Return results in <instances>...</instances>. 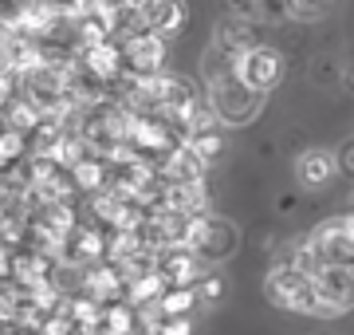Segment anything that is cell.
<instances>
[{"mask_svg":"<svg viewBox=\"0 0 354 335\" xmlns=\"http://www.w3.org/2000/svg\"><path fill=\"white\" fill-rule=\"evenodd\" d=\"M295 264L311 276L319 269H354V213L323 221L304 245H295Z\"/></svg>","mask_w":354,"mask_h":335,"instance_id":"6da1fadb","label":"cell"},{"mask_svg":"<svg viewBox=\"0 0 354 335\" xmlns=\"http://www.w3.org/2000/svg\"><path fill=\"white\" fill-rule=\"evenodd\" d=\"M205 99L216 111V118L225 127H248L260 111H264V91L248 87L236 71H228L221 79H209L205 83Z\"/></svg>","mask_w":354,"mask_h":335,"instance_id":"7a4b0ae2","label":"cell"},{"mask_svg":"<svg viewBox=\"0 0 354 335\" xmlns=\"http://www.w3.org/2000/svg\"><path fill=\"white\" fill-rule=\"evenodd\" d=\"M181 248H193L201 260L221 264V260H228L236 248H241V229H236V221H228V217L197 213V217H189L185 245H181Z\"/></svg>","mask_w":354,"mask_h":335,"instance_id":"3957f363","label":"cell"},{"mask_svg":"<svg viewBox=\"0 0 354 335\" xmlns=\"http://www.w3.org/2000/svg\"><path fill=\"white\" fill-rule=\"evenodd\" d=\"M264 292L276 308L315 316V276L307 269H299V264H276V269L268 272Z\"/></svg>","mask_w":354,"mask_h":335,"instance_id":"277c9868","label":"cell"},{"mask_svg":"<svg viewBox=\"0 0 354 335\" xmlns=\"http://www.w3.org/2000/svg\"><path fill=\"white\" fill-rule=\"evenodd\" d=\"M118 52H122V64H127V75L134 79H150L162 75V60H165V44L162 36H153L146 28H130L118 36Z\"/></svg>","mask_w":354,"mask_h":335,"instance_id":"5b68a950","label":"cell"},{"mask_svg":"<svg viewBox=\"0 0 354 335\" xmlns=\"http://www.w3.org/2000/svg\"><path fill=\"white\" fill-rule=\"evenodd\" d=\"M354 308V269H319L315 272V316L330 320Z\"/></svg>","mask_w":354,"mask_h":335,"instance_id":"8992f818","label":"cell"},{"mask_svg":"<svg viewBox=\"0 0 354 335\" xmlns=\"http://www.w3.org/2000/svg\"><path fill=\"white\" fill-rule=\"evenodd\" d=\"M236 75H241L248 87H256V91H264L268 95V91L283 79V60H279V52H272V48H264V44H256V48L241 52Z\"/></svg>","mask_w":354,"mask_h":335,"instance_id":"52a82bcc","label":"cell"},{"mask_svg":"<svg viewBox=\"0 0 354 335\" xmlns=\"http://www.w3.org/2000/svg\"><path fill=\"white\" fill-rule=\"evenodd\" d=\"M138 24L146 28V32H153V36L169 39L185 28V4H181V0H142Z\"/></svg>","mask_w":354,"mask_h":335,"instance_id":"ba28073f","label":"cell"},{"mask_svg":"<svg viewBox=\"0 0 354 335\" xmlns=\"http://www.w3.org/2000/svg\"><path fill=\"white\" fill-rule=\"evenodd\" d=\"M335 174H339V154L330 150H304L295 158V181L304 190H323Z\"/></svg>","mask_w":354,"mask_h":335,"instance_id":"9c48e42d","label":"cell"},{"mask_svg":"<svg viewBox=\"0 0 354 335\" xmlns=\"http://www.w3.org/2000/svg\"><path fill=\"white\" fill-rule=\"evenodd\" d=\"M213 39H221V44H228V48H236V52L256 48V16L248 12V8H232V12L216 24Z\"/></svg>","mask_w":354,"mask_h":335,"instance_id":"30bf717a","label":"cell"},{"mask_svg":"<svg viewBox=\"0 0 354 335\" xmlns=\"http://www.w3.org/2000/svg\"><path fill=\"white\" fill-rule=\"evenodd\" d=\"M205 174V158L193 150L189 142H177L174 150L162 158V178L165 181H197Z\"/></svg>","mask_w":354,"mask_h":335,"instance_id":"8fae6325","label":"cell"},{"mask_svg":"<svg viewBox=\"0 0 354 335\" xmlns=\"http://www.w3.org/2000/svg\"><path fill=\"white\" fill-rule=\"evenodd\" d=\"M162 206L174 209V213H185V217L205 213V181H165Z\"/></svg>","mask_w":354,"mask_h":335,"instance_id":"7c38bea8","label":"cell"},{"mask_svg":"<svg viewBox=\"0 0 354 335\" xmlns=\"http://www.w3.org/2000/svg\"><path fill=\"white\" fill-rule=\"evenodd\" d=\"M39 0H0V28H8V32H20V28L32 20Z\"/></svg>","mask_w":354,"mask_h":335,"instance_id":"4fadbf2b","label":"cell"},{"mask_svg":"<svg viewBox=\"0 0 354 335\" xmlns=\"http://www.w3.org/2000/svg\"><path fill=\"white\" fill-rule=\"evenodd\" d=\"M330 0H291V20H319V16H327Z\"/></svg>","mask_w":354,"mask_h":335,"instance_id":"5bb4252c","label":"cell"},{"mask_svg":"<svg viewBox=\"0 0 354 335\" xmlns=\"http://www.w3.org/2000/svg\"><path fill=\"white\" fill-rule=\"evenodd\" d=\"M189 146L205 158V162H213L216 150H221V134H216V130H209V134H197V138H189Z\"/></svg>","mask_w":354,"mask_h":335,"instance_id":"9a60e30c","label":"cell"},{"mask_svg":"<svg viewBox=\"0 0 354 335\" xmlns=\"http://www.w3.org/2000/svg\"><path fill=\"white\" fill-rule=\"evenodd\" d=\"M189 332H193L189 316H169V320L162 323V332H158V335H189Z\"/></svg>","mask_w":354,"mask_h":335,"instance_id":"2e32d148","label":"cell"},{"mask_svg":"<svg viewBox=\"0 0 354 335\" xmlns=\"http://www.w3.org/2000/svg\"><path fill=\"white\" fill-rule=\"evenodd\" d=\"M339 170L346 174V178H354V142H346L339 150Z\"/></svg>","mask_w":354,"mask_h":335,"instance_id":"e0dca14e","label":"cell"},{"mask_svg":"<svg viewBox=\"0 0 354 335\" xmlns=\"http://www.w3.org/2000/svg\"><path fill=\"white\" fill-rule=\"evenodd\" d=\"M8 44H12V32L0 28V67H4V60H8Z\"/></svg>","mask_w":354,"mask_h":335,"instance_id":"ac0fdd59","label":"cell"}]
</instances>
